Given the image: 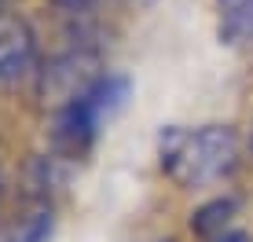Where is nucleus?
<instances>
[{
    "instance_id": "nucleus-1",
    "label": "nucleus",
    "mask_w": 253,
    "mask_h": 242,
    "mask_svg": "<svg viewBox=\"0 0 253 242\" xmlns=\"http://www.w3.org/2000/svg\"><path fill=\"white\" fill-rule=\"evenodd\" d=\"M158 158L176 187L198 191L224 184L239 169V132L231 125H169L158 136Z\"/></svg>"
},
{
    "instance_id": "nucleus-2",
    "label": "nucleus",
    "mask_w": 253,
    "mask_h": 242,
    "mask_svg": "<svg viewBox=\"0 0 253 242\" xmlns=\"http://www.w3.org/2000/svg\"><path fill=\"white\" fill-rule=\"evenodd\" d=\"M128 77L121 74H99L92 84H84L77 96H70L55 110V125H51V143H55V158H84L110 125V118L128 103Z\"/></svg>"
},
{
    "instance_id": "nucleus-3",
    "label": "nucleus",
    "mask_w": 253,
    "mask_h": 242,
    "mask_svg": "<svg viewBox=\"0 0 253 242\" xmlns=\"http://www.w3.org/2000/svg\"><path fill=\"white\" fill-rule=\"evenodd\" d=\"M41 74V44L22 15H0V92H15Z\"/></svg>"
},
{
    "instance_id": "nucleus-4",
    "label": "nucleus",
    "mask_w": 253,
    "mask_h": 242,
    "mask_svg": "<svg viewBox=\"0 0 253 242\" xmlns=\"http://www.w3.org/2000/svg\"><path fill=\"white\" fill-rule=\"evenodd\" d=\"M118 4L121 0H51L70 44L77 48H92V37L103 30V19L118 11Z\"/></svg>"
},
{
    "instance_id": "nucleus-5",
    "label": "nucleus",
    "mask_w": 253,
    "mask_h": 242,
    "mask_svg": "<svg viewBox=\"0 0 253 242\" xmlns=\"http://www.w3.org/2000/svg\"><path fill=\"white\" fill-rule=\"evenodd\" d=\"M51 235H55V213L48 202L0 220V242H48Z\"/></svg>"
},
{
    "instance_id": "nucleus-6",
    "label": "nucleus",
    "mask_w": 253,
    "mask_h": 242,
    "mask_svg": "<svg viewBox=\"0 0 253 242\" xmlns=\"http://www.w3.org/2000/svg\"><path fill=\"white\" fill-rule=\"evenodd\" d=\"M235 213H239V198L235 195H216V198L202 202L191 213V231L202 235V239H216V235H224V231H231L228 224H231Z\"/></svg>"
},
{
    "instance_id": "nucleus-7",
    "label": "nucleus",
    "mask_w": 253,
    "mask_h": 242,
    "mask_svg": "<svg viewBox=\"0 0 253 242\" xmlns=\"http://www.w3.org/2000/svg\"><path fill=\"white\" fill-rule=\"evenodd\" d=\"M224 30L235 40L253 37V0H228L224 4Z\"/></svg>"
},
{
    "instance_id": "nucleus-8",
    "label": "nucleus",
    "mask_w": 253,
    "mask_h": 242,
    "mask_svg": "<svg viewBox=\"0 0 253 242\" xmlns=\"http://www.w3.org/2000/svg\"><path fill=\"white\" fill-rule=\"evenodd\" d=\"M209 242H253L246 231H224V235H216V239H209Z\"/></svg>"
},
{
    "instance_id": "nucleus-9",
    "label": "nucleus",
    "mask_w": 253,
    "mask_h": 242,
    "mask_svg": "<svg viewBox=\"0 0 253 242\" xmlns=\"http://www.w3.org/2000/svg\"><path fill=\"white\" fill-rule=\"evenodd\" d=\"M4 191H7V180H4V165H0V202H4Z\"/></svg>"
},
{
    "instance_id": "nucleus-10",
    "label": "nucleus",
    "mask_w": 253,
    "mask_h": 242,
    "mask_svg": "<svg viewBox=\"0 0 253 242\" xmlns=\"http://www.w3.org/2000/svg\"><path fill=\"white\" fill-rule=\"evenodd\" d=\"M7 4H11V0H0V15H4V11H7Z\"/></svg>"
},
{
    "instance_id": "nucleus-11",
    "label": "nucleus",
    "mask_w": 253,
    "mask_h": 242,
    "mask_svg": "<svg viewBox=\"0 0 253 242\" xmlns=\"http://www.w3.org/2000/svg\"><path fill=\"white\" fill-rule=\"evenodd\" d=\"M250 151H253V132H250Z\"/></svg>"
},
{
    "instance_id": "nucleus-12",
    "label": "nucleus",
    "mask_w": 253,
    "mask_h": 242,
    "mask_svg": "<svg viewBox=\"0 0 253 242\" xmlns=\"http://www.w3.org/2000/svg\"><path fill=\"white\" fill-rule=\"evenodd\" d=\"M224 4H228V0H224Z\"/></svg>"
}]
</instances>
